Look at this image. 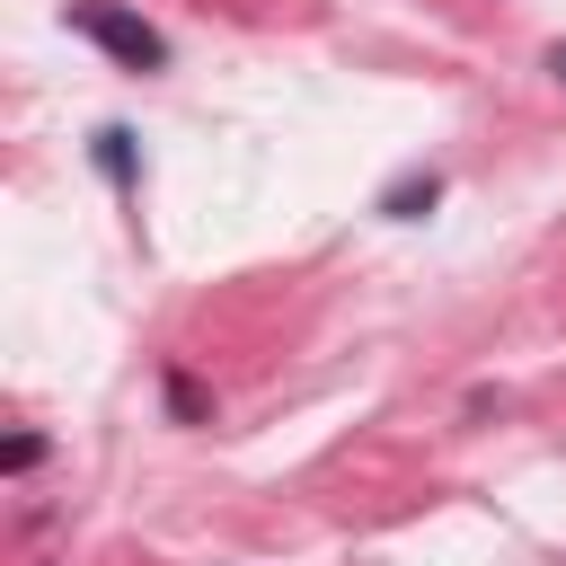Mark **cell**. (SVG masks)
<instances>
[{
  "mask_svg": "<svg viewBox=\"0 0 566 566\" xmlns=\"http://www.w3.org/2000/svg\"><path fill=\"white\" fill-rule=\"evenodd\" d=\"M168 416H177V424H203V389H195V371H168Z\"/></svg>",
  "mask_w": 566,
  "mask_h": 566,
  "instance_id": "obj_4",
  "label": "cell"
},
{
  "mask_svg": "<svg viewBox=\"0 0 566 566\" xmlns=\"http://www.w3.org/2000/svg\"><path fill=\"white\" fill-rule=\"evenodd\" d=\"M62 18H71V35H88L97 53H115L124 71H168V35H159L150 18H133V9H115V0H71Z\"/></svg>",
  "mask_w": 566,
  "mask_h": 566,
  "instance_id": "obj_1",
  "label": "cell"
},
{
  "mask_svg": "<svg viewBox=\"0 0 566 566\" xmlns=\"http://www.w3.org/2000/svg\"><path fill=\"white\" fill-rule=\"evenodd\" d=\"M97 168H106V186H133V133H124V124L97 133Z\"/></svg>",
  "mask_w": 566,
  "mask_h": 566,
  "instance_id": "obj_3",
  "label": "cell"
},
{
  "mask_svg": "<svg viewBox=\"0 0 566 566\" xmlns=\"http://www.w3.org/2000/svg\"><path fill=\"white\" fill-rule=\"evenodd\" d=\"M433 203H442V177H433V168H407V177L380 186V212H389V221H424Z\"/></svg>",
  "mask_w": 566,
  "mask_h": 566,
  "instance_id": "obj_2",
  "label": "cell"
},
{
  "mask_svg": "<svg viewBox=\"0 0 566 566\" xmlns=\"http://www.w3.org/2000/svg\"><path fill=\"white\" fill-rule=\"evenodd\" d=\"M0 460H9V469H35V460H44V433H18V442H9Z\"/></svg>",
  "mask_w": 566,
  "mask_h": 566,
  "instance_id": "obj_5",
  "label": "cell"
},
{
  "mask_svg": "<svg viewBox=\"0 0 566 566\" xmlns=\"http://www.w3.org/2000/svg\"><path fill=\"white\" fill-rule=\"evenodd\" d=\"M548 71H557V80H566V35H557V44H548Z\"/></svg>",
  "mask_w": 566,
  "mask_h": 566,
  "instance_id": "obj_6",
  "label": "cell"
}]
</instances>
